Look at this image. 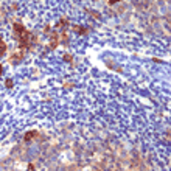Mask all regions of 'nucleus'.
<instances>
[{
    "label": "nucleus",
    "mask_w": 171,
    "mask_h": 171,
    "mask_svg": "<svg viewBox=\"0 0 171 171\" xmlns=\"http://www.w3.org/2000/svg\"><path fill=\"white\" fill-rule=\"evenodd\" d=\"M2 72H3V65L0 64V75H2Z\"/></svg>",
    "instance_id": "obj_1"
}]
</instances>
